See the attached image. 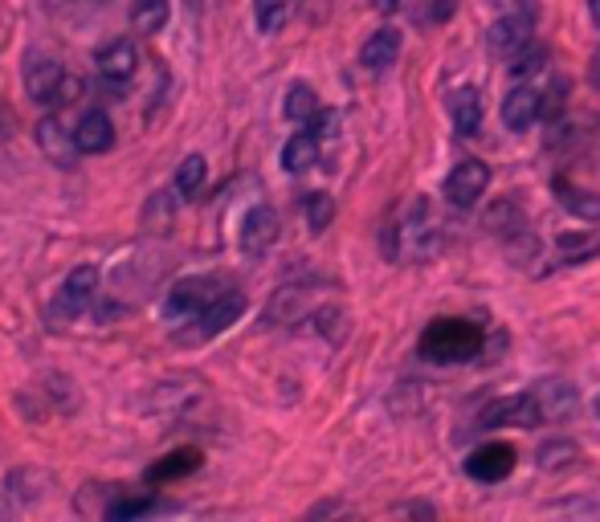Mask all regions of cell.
<instances>
[{
  "mask_svg": "<svg viewBox=\"0 0 600 522\" xmlns=\"http://www.w3.org/2000/svg\"><path fill=\"white\" fill-rule=\"evenodd\" d=\"M307 127L319 139H336L339 135V115H336V110H319V115H315V119H310Z\"/></svg>",
  "mask_w": 600,
  "mask_h": 522,
  "instance_id": "cell-34",
  "label": "cell"
},
{
  "mask_svg": "<svg viewBox=\"0 0 600 522\" xmlns=\"http://www.w3.org/2000/svg\"><path fill=\"white\" fill-rule=\"evenodd\" d=\"M74 139H78V152L82 155H103L115 147V123H110L107 110L91 107L82 119L74 123Z\"/></svg>",
  "mask_w": 600,
  "mask_h": 522,
  "instance_id": "cell-16",
  "label": "cell"
},
{
  "mask_svg": "<svg viewBox=\"0 0 600 522\" xmlns=\"http://www.w3.org/2000/svg\"><path fill=\"white\" fill-rule=\"evenodd\" d=\"M254 21L262 33H278L286 25V0H254Z\"/></svg>",
  "mask_w": 600,
  "mask_h": 522,
  "instance_id": "cell-29",
  "label": "cell"
},
{
  "mask_svg": "<svg viewBox=\"0 0 600 522\" xmlns=\"http://www.w3.org/2000/svg\"><path fill=\"white\" fill-rule=\"evenodd\" d=\"M555 249H560L564 261H585L588 253L600 249V237H592V233H564V237L555 241Z\"/></svg>",
  "mask_w": 600,
  "mask_h": 522,
  "instance_id": "cell-28",
  "label": "cell"
},
{
  "mask_svg": "<svg viewBox=\"0 0 600 522\" xmlns=\"http://www.w3.org/2000/svg\"><path fill=\"white\" fill-rule=\"evenodd\" d=\"M482 343H486V335L470 319H433L421 335V355L433 364H466L482 352Z\"/></svg>",
  "mask_w": 600,
  "mask_h": 522,
  "instance_id": "cell-2",
  "label": "cell"
},
{
  "mask_svg": "<svg viewBox=\"0 0 600 522\" xmlns=\"http://www.w3.org/2000/svg\"><path fill=\"white\" fill-rule=\"evenodd\" d=\"M98 282H103L98 265H78V270H70L62 282V290L54 294V302H49V319L58 327L82 319V315L98 302Z\"/></svg>",
  "mask_w": 600,
  "mask_h": 522,
  "instance_id": "cell-4",
  "label": "cell"
},
{
  "mask_svg": "<svg viewBox=\"0 0 600 522\" xmlns=\"http://www.w3.org/2000/svg\"><path fill=\"white\" fill-rule=\"evenodd\" d=\"M400 58V33L392 29V25H385V29H376L364 41V49H360V66L368 70V74H385L388 66H397Z\"/></svg>",
  "mask_w": 600,
  "mask_h": 522,
  "instance_id": "cell-17",
  "label": "cell"
},
{
  "mask_svg": "<svg viewBox=\"0 0 600 522\" xmlns=\"http://www.w3.org/2000/svg\"><path fill=\"white\" fill-rule=\"evenodd\" d=\"M74 91V82L66 78V66L58 58H33L25 66V94H30L37 107H58L70 103L66 94Z\"/></svg>",
  "mask_w": 600,
  "mask_h": 522,
  "instance_id": "cell-5",
  "label": "cell"
},
{
  "mask_svg": "<svg viewBox=\"0 0 600 522\" xmlns=\"http://www.w3.org/2000/svg\"><path fill=\"white\" fill-rule=\"evenodd\" d=\"M278 237H282V221L270 204H254L242 221V249H246L249 258H266L270 249L278 246Z\"/></svg>",
  "mask_w": 600,
  "mask_h": 522,
  "instance_id": "cell-10",
  "label": "cell"
},
{
  "mask_svg": "<svg viewBox=\"0 0 600 522\" xmlns=\"http://www.w3.org/2000/svg\"><path fill=\"white\" fill-rule=\"evenodd\" d=\"M498 425H515V429H539V425H543V416H539L531 392L491 400V404H486V408L478 413V425H474V429H498Z\"/></svg>",
  "mask_w": 600,
  "mask_h": 522,
  "instance_id": "cell-8",
  "label": "cell"
},
{
  "mask_svg": "<svg viewBox=\"0 0 600 522\" xmlns=\"http://www.w3.org/2000/svg\"><path fill=\"white\" fill-rule=\"evenodd\" d=\"M152 498H119L115 507H107V519H139V514H152Z\"/></svg>",
  "mask_w": 600,
  "mask_h": 522,
  "instance_id": "cell-32",
  "label": "cell"
},
{
  "mask_svg": "<svg viewBox=\"0 0 600 522\" xmlns=\"http://www.w3.org/2000/svg\"><path fill=\"white\" fill-rule=\"evenodd\" d=\"M242 315H246V294L233 290V286H230V290L216 298L213 307L200 315L197 323H188L185 331H180V339H185V343H204V339H213V335H221V331H230V327L237 323Z\"/></svg>",
  "mask_w": 600,
  "mask_h": 522,
  "instance_id": "cell-7",
  "label": "cell"
},
{
  "mask_svg": "<svg viewBox=\"0 0 600 522\" xmlns=\"http://www.w3.org/2000/svg\"><path fill=\"white\" fill-rule=\"evenodd\" d=\"M172 21V4L168 0H131V29L143 37L164 33V25Z\"/></svg>",
  "mask_w": 600,
  "mask_h": 522,
  "instance_id": "cell-20",
  "label": "cell"
},
{
  "mask_svg": "<svg viewBox=\"0 0 600 522\" xmlns=\"http://www.w3.org/2000/svg\"><path fill=\"white\" fill-rule=\"evenodd\" d=\"M442 216L433 213L430 197H413L404 204V213L397 216V225L388 229V258L392 261H430L433 253H442Z\"/></svg>",
  "mask_w": 600,
  "mask_h": 522,
  "instance_id": "cell-1",
  "label": "cell"
},
{
  "mask_svg": "<svg viewBox=\"0 0 600 522\" xmlns=\"http://www.w3.org/2000/svg\"><path fill=\"white\" fill-rule=\"evenodd\" d=\"M576 458H580V449L576 441H564V437H555L548 446H539L536 461L543 474H564V470H576Z\"/></svg>",
  "mask_w": 600,
  "mask_h": 522,
  "instance_id": "cell-24",
  "label": "cell"
},
{
  "mask_svg": "<svg viewBox=\"0 0 600 522\" xmlns=\"http://www.w3.org/2000/svg\"><path fill=\"white\" fill-rule=\"evenodd\" d=\"M588 82H592V86L600 91V49L592 54V62H588Z\"/></svg>",
  "mask_w": 600,
  "mask_h": 522,
  "instance_id": "cell-37",
  "label": "cell"
},
{
  "mask_svg": "<svg viewBox=\"0 0 600 522\" xmlns=\"http://www.w3.org/2000/svg\"><path fill=\"white\" fill-rule=\"evenodd\" d=\"M597 416H600V400H597Z\"/></svg>",
  "mask_w": 600,
  "mask_h": 522,
  "instance_id": "cell-40",
  "label": "cell"
},
{
  "mask_svg": "<svg viewBox=\"0 0 600 522\" xmlns=\"http://www.w3.org/2000/svg\"><path fill=\"white\" fill-rule=\"evenodd\" d=\"M536 46V21H523V16H498V25L491 29V49L498 58H523L527 49Z\"/></svg>",
  "mask_w": 600,
  "mask_h": 522,
  "instance_id": "cell-14",
  "label": "cell"
},
{
  "mask_svg": "<svg viewBox=\"0 0 600 522\" xmlns=\"http://www.w3.org/2000/svg\"><path fill=\"white\" fill-rule=\"evenodd\" d=\"M486 185H491V168L482 159H462L446 176V200L454 209H474L482 192H486Z\"/></svg>",
  "mask_w": 600,
  "mask_h": 522,
  "instance_id": "cell-9",
  "label": "cell"
},
{
  "mask_svg": "<svg viewBox=\"0 0 600 522\" xmlns=\"http://www.w3.org/2000/svg\"><path fill=\"white\" fill-rule=\"evenodd\" d=\"M454 9H458V0H437V4L430 9V16H433V21H449V16H454Z\"/></svg>",
  "mask_w": 600,
  "mask_h": 522,
  "instance_id": "cell-35",
  "label": "cell"
},
{
  "mask_svg": "<svg viewBox=\"0 0 600 522\" xmlns=\"http://www.w3.org/2000/svg\"><path fill=\"white\" fill-rule=\"evenodd\" d=\"M94 74L98 82H107L110 91L131 86V78L139 74V49L131 37H110L107 46L94 54Z\"/></svg>",
  "mask_w": 600,
  "mask_h": 522,
  "instance_id": "cell-6",
  "label": "cell"
},
{
  "mask_svg": "<svg viewBox=\"0 0 600 522\" xmlns=\"http://www.w3.org/2000/svg\"><path fill=\"white\" fill-rule=\"evenodd\" d=\"M319 164V135L315 131H298V135L286 139V147H282V168L291 171V176H303Z\"/></svg>",
  "mask_w": 600,
  "mask_h": 522,
  "instance_id": "cell-19",
  "label": "cell"
},
{
  "mask_svg": "<svg viewBox=\"0 0 600 522\" xmlns=\"http://www.w3.org/2000/svg\"><path fill=\"white\" fill-rule=\"evenodd\" d=\"M588 13H592V21H597V29H600V0H588Z\"/></svg>",
  "mask_w": 600,
  "mask_h": 522,
  "instance_id": "cell-39",
  "label": "cell"
},
{
  "mask_svg": "<svg viewBox=\"0 0 600 522\" xmlns=\"http://www.w3.org/2000/svg\"><path fill=\"white\" fill-rule=\"evenodd\" d=\"M539 115H543V94L536 86H527V82L510 86V94L503 98V127L515 131V135H523V131H531L539 123Z\"/></svg>",
  "mask_w": 600,
  "mask_h": 522,
  "instance_id": "cell-12",
  "label": "cell"
},
{
  "mask_svg": "<svg viewBox=\"0 0 600 522\" xmlns=\"http://www.w3.org/2000/svg\"><path fill=\"white\" fill-rule=\"evenodd\" d=\"M372 9H376V13H397L400 9V0H368Z\"/></svg>",
  "mask_w": 600,
  "mask_h": 522,
  "instance_id": "cell-38",
  "label": "cell"
},
{
  "mask_svg": "<svg viewBox=\"0 0 600 522\" xmlns=\"http://www.w3.org/2000/svg\"><path fill=\"white\" fill-rule=\"evenodd\" d=\"M319 94L310 91L307 82H294L291 91H286V103H282V115H286V119H291V123H303L307 127L310 119H315V115H319Z\"/></svg>",
  "mask_w": 600,
  "mask_h": 522,
  "instance_id": "cell-25",
  "label": "cell"
},
{
  "mask_svg": "<svg viewBox=\"0 0 600 522\" xmlns=\"http://www.w3.org/2000/svg\"><path fill=\"white\" fill-rule=\"evenodd\" d=\"M331 213H336L331 197H327V192H310V197H307V225H310V233H323L327 225H331Z\"/></svg>",
  "mask_w": 600,
  "mask_h": 522,
  "instance_id": "cell-30",
  "label": "cell"
},
{
  "mask_svg": "<svg viewBox=\"0 0 600 522\" xmlns=\"http://www.w3.org/2000/svg\"><path fill=\"white\" fill-rule=\"evenodd\" d=\"M494 4H498V13L503 16H523V21H536L539 16L536 0H494Z\"/></svg>",
  "mask_w": 600,
  "mask_h": 522,
  "instance_id": "cell-33",
  "label": "cell"
},
{
  "mask_svg": "<svg viewBox=\"0 0 600 522\" xmlns=\"http://www.w3.org/2000/svg\"><path fill=\"white\" fill-rule=\"evenodd\" d=\"M555 200L576 213L580 221H600V197L597 192H588V188H576L572 180H555Z\"/></svg>",
  "mask_w": 600,
  "mask_h": 522,
  "instance_id": "cell-22",
  "label": "cell"
},
{
  "mask_svg": "<svg viewBox=\"0 0 600 522\" xmlns=\"http://www.w3.org/2000/svg\"><path fill=\"white\" fill-rule=\"evenodd\" d=\"M37 147H42V155H46L54 168H74L78 164V139L74 131L62 123V119H54V115H46L42 123H37Z\"/></svg>",
  "mask_w": 600,
  "mask_h": 522,
  "instance_id": "cell-11",
  "label": "cell"
},
{
  "mask_svg": "<svg viewBox=\"0 0 600 522\" xmlns=\"http://www.w3.org/2000/svg\"><path fill=\"white\" fill-rule=\"evenodd\" d=\"M16 131V119H13V110L0 103V139H9Z\"/></svg>",
  "mask_w": 600,
  "mask_h": 522,
  "instance_id": "cell-36",
  "label": "cell"
},
{
  "mask_svg": "<svg viewBox=\"0 0 600 522\" xmlns=\"http://www.w3.org/2000/svg\"><path fill=\"white\" fill-rule=\"evenodd\" d=\"M454 127H458V135H478V127H482V94L474 86H462L454 94Z\"/></svg>",
  "mask_w": 600,
  "mask_h": 522,
  "instance_id": "cell-23",
  "label": "cell"
},
{
  "mask_svg": "<svg viewBox=\"0 0 600 522\" xmlns=\"http://www.w3.org/2000/svg\"><path fill=\"white\" fill-rule=\"evenodd\" d=\"M486 229H491L494 237H503L507 246H515V241H527V237H531L523 213H519V204H510V200H498L491 213H486Z\"/></svg>",
  "mask_w": 600,
  "mask_h": 522,
  "instance_id": "cell-18",
  "label": "cell"
},
{
  "mask_svg": "<svg viewBox=\"0 0 600 522\" xmlns=\"http://www.w3.org/2000/svg\"><path fill=\"white\" fill-rule=\"evenodd\" d=\"M527 392H531V400H536L543 425H555V420H564V416L576 413V388H572L568 380H555V376H548V380L531 384Z\"/></svg>",
  "mask_w": 600,
  "mask_h": 522,
  "instance_id": "cell-13",
  "label": "cell"
},
{
  "mask_svg": "<svg viewBox=\"0 0 600 522\" xmlns=\"http://www.w3.org/2000/svg\"><path fill=\"white\" fill-rule=\"evenodd\" d=\"M225 290H230V286H221L216 277H185V282H176L168 290V298H164V323L172 327L197 323L200 315L213 307Z\"/></svg>",
  "mask_w": 600,
  "mask_h": 522,
  "instance_id": "cell-3",
  "label": "cell"
},
{
  "mask_svg": "<svg viewBox=\"0 0 600 522\" xmlns=\"http://www.w3.org/2000/svg\"><path fill=\"white\" fill-rule=\"evenodd\" d=\"M197 465H200L197 449H180V453H168V458L160 461V465H152V470H148V477H152V482H172V477L192 474Z\"/></svg>",
  "mask_w": 600,
  "mask_h": 522,
  "instance_id": "cell-27",
  "label": "cell"
},
{
  "mask_svg": "<svg viewBox=\"0 0 600 522\" xmlns=\"http://www.w3.org/2000/svg\"><path fill=\"white\" fill-rule=\"evenodd\" d=\"M303 315H310L307 294L298 290V286H286V290H278L274 298H270V307H266V323H298Z\"/></svg>",
  "mask_w": 600,
  "mask_h": 522,
  "instance_id": "cell-21",
  "label": "cell"
},
{
  "mask_svg": "<svg viewBox=\"0 0 600 522\" xmlns=\"http://www.w3.org/2000/svg\"><path fill=\"white\" fill-rule=\"evenodd\" d=\"M510 470H515V449H510L507 441L482 446V449H474V453L466 458V474L474 477V482H486V486L510 477Z\"/></svg>",
  "mask_w": 600,
  "mask_h": 522,
  "instance_id": "cell-15",
  "label": "cell"
},
{
  "mask_svg": "<svg viewBox=\"0 0 600 522\" xmlns=\"http://www.w3.org/2000/svg\"><path fill=\"white\" fill-rule=\"evenodd\" d=\"M310 323H315V331H323L327 339H339L343 335V323H348V315L339 307H319L315 315H310Z\"/></svg>",
  "mask_w": 600,
  "mask_h": 522,
  "instance_id": "cell-31",
  "label": "cell"
},
{
  "mask_svg": "<svg viewBox=\"0 0 600 522\" xmlns=\"http://www.w3.org/2000/svg\"><path fill=\"white\" fill-rule=\"evenodd\" d=\"M204 176H209V164H204V155H188L185 164L176 168V180H172L176 197H180V200L200 197V188H204Z\"/></svg>",
  "mask_w": 600,
  "mask_h": 522,
  "instance_id": "cell-26",
  "label": "cell"
}]
</instances>
